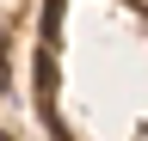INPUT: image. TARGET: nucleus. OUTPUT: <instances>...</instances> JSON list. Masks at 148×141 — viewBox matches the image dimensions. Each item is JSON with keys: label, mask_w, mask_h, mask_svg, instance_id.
<instances>
[{"label": "nucleus", "mask_w": 148, "mask_h": 141, "mask_svg": "<svg viewBox=\"0 0 148 141\" xmlns=\"http://www.w3.org/2000/svg\"><path fill=\"white\" fill-rule=\"evenodd\" d=\"M0 92H6V61H0Z\"/></svg>", "instance_id": "nucleus-1"}, {"label": "nucleus", "mask_w": 148, "mask_h": 141, "mask_svg": "<svg viewBox=\"0 0 148 141\" xmlns=\"http://www.w3.org/2000/svg\"><path fill=\"white\" fill-rule=\"evenodd\" d=\"M0 141H12V135H6V129H0Z\"/></svg>", "instance_id": "nucleus-2"}]
</instances>
